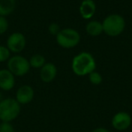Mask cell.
I'll use <instances>...</instances> for the list:
<instances>
[{"label": "cell", "mask_w": 132, "mask_h": 132, "mask_svg": "<svg viewBox=\"0 0 132 132\" xmlns=\"http://www.w3.org/2000/svg\"><path fill=\"white\" fill-rule=\"evenodd\" d=\"M96 61L92 53L81 52L73 57L72 61V70L77 76H86L96 71Z\"/></svg>", "instance_id": "cell-1"}, {"label": "cell", "mask_w": 132, "mask_h": 132, "mask_svg": "<svg viewBox=\"0 0 132 132\" xmlns=\"http://www.w3.org/2000/svg\"><path fill=\"white\" fill-rule=\"evenodd\" d=\"M101 24H102L103 33L110 37L120 35L126 27V21L124 17L119 14H110L107 15Z\"/></svg>", "instance_id": "cell-2"}, {"label": "cell", "mask_w": 132, "mask_h": 132, "mask_svg": "<svg viewBox=\"0 0 132 132\" xmlns=\"http://www.w3.org/2000/svg\"><path fill=\"white\" fill-rule=\"evenodd\" d=\"M21 105L13 98L3 99L0 102V119L4 122H11L19 116Z\"/></svg>", "instance_id": "cell-3"}, {"label": "cell", "mask_w": 132, "mask_h": 132, "mask_svg": "<svg viewBox=\"0 0 132 132\" xmlns=\"http://www.w3.org/2000/svg\"><path fill=\"white\" fill-rule=\"evenodd\" d=\"M81 41V35L79 32L72 28L61 29L56 35V42L59 46L64 49H71L79 44Z\"/></svg>", "instance_id": "cell-4"}, {"label": "cell", "mask_w": 132, "mask_h": 132, "mask_svg": "<svg viewBox=\"0 0 132 132\" xmlns=\"http://www.w3.org/2000/svg\"><path fill=\"white\" fill-rule=\"evenodd\" d=\"M15 77H22L29 72L31 66L29 61L22 55L15 54L7 61V68Z\"/></svg>", "instance_id": "cell-5"}, {"label": "cell", "mask_w": 132, "mask_h": 132, "mask_svg": "<svg viewBox=\"0 0 132 132\" xmlns=\"http://www.w3.org/2000/svg\"><path fill=\"white\" fill-rule=\"evenodd\" d=\"M6 47L9 49L11 53L18 54L24 51L26 46V39L24 34L20 32H15L8 36L6 40Z\"/></svg>", "instance_id": "cell-6"}, {"label": "cell", "mask_w": 132, "mask_h": 132, "mask_svg": "<svg viewBox=\"0 0 132 132\" xmlns=\"http://www.w3.org/2000/svg\"><path fill=\"white\" fill-rule=\"evenodd\" d=\"M131 121L132 119L129 114L125 111H119L113 116L111 119V124L115 129L122 131L129 128V126L131 125Z\"/></svg>", "instance_id": "cell-7"}, {"label": "cell", "mask_w": 132, "mask_h": 132, "mask_svg": "<svg viewBox=\"0 0 132 132\" xmlns=\"http://www.w3.org/2000/svg\"><path fill=\"white\" fill-rule=\"evenodd\" d=\"M35 97V90L30 85H22L15 93V100L19 104H28Z\"/></svg>", "instance_id": "cell-8"}, {"label": "cell", "mask_w": 132, "mask_h": 132, "mask_svg": "<svg viewBox=\"0 0 132 132\" xmlns=\"http://www.w3.org/2000/svg\"><path fill=\"white\" fill-rule=\"evenodd\" d=\"M15 76L8 69L0 70V90L8 92L15 87Z\"/></svg>", "instance_id": "cell-9"}, {"label": "cell", "mask_w": 132, "mask_h": 132, "mask_svg": "<svg viewBox=\"0 0 132 132\" xmlns=\"http://www.w3.org/2000/svg\"><path fill=\"white\" fill-rule=\"evenodd\" d=\"M97 6L93 0H82L79 7L81 16L84 20H90L95 15Z\"/></svg>", "instance_id": "cell-10"}, {"label": "cell", "mask_w": 132, "mask_h": 132, "mask_svg": "<svg viewBox=\"0 0 132 132\" xmlns=\"http://www.w3.org/2000/svg\"><path fill=\"white\" fill-rule=\"evenodd\" d=\"M57 67L53 62H45L40 69V78L44 82H52L56 78Z\"/></svg>", "instance_id": "cell-11"}, {"label": "cell", "mask_w": 132, "mask_h": 132, "mask_svg": "<svg viewBox=\"0 0 132 132\" xmlns=\"http://www.w3.org/2000/svg\"><path fill=\"white\" fill-rule=\"evenodd\" d=\"M16 7V0H0V16H8Z\"/></svg>", "instance_id": "cell-12"}, {"label": "cell", "mask_w": 132, "mask_h": 132, "mask_svg": "<svg viewBox=\"0 0 132 132\" xmlns=\"http://www.w3.org/2000/svg\"><path fill=\"white\" fill-rule=\"evenodd\" d=\"M85 30H86V33L90 36H99L103 33L102 24H101V22H99V21L96 20L90 21V22L87 23L86 26H85Z\"/></svg>", "instance_id": "cell-13"}, {"label": "cell", "mask_w": 132, "mask_h": 132, "mask_svg": "<svg viewBox=\"0 0 132 132\" xmlns=\"http://www.w3.org/2000/svg\"><path fill=\"white\" fill-rule=\"evenodd\" d=\"M28 61H29L30 66L35 69H41L46 62L44 55L39 54V53H35V54L32 55Z\"/></svg>", "instance_id": "cell-14"}, {"label": "cell", "mask_w": 132, "mask_h": 132, "mask_svg": "<svg viewBox=\"0 0 132 132\" xmlns=\"http://www.w3.org/2000/svg\"><path fill=\"white\" fill-rule=\"evenodd\" d=\"M89 80H90V83L93 85H100L103 81L102 75H101L100 72H98L97 71H94V72H90L89 74Z\"/></svg>", "instance_id": "cell-15"}, {"label": "cell", "mask_w": 132, "mask_h": 132, "mask_svg": "<svg viewBox=\"0 0 132 132\" xmlns=\"http://www.w3.org/2000/svg\"><path fill=\"white\" fill-rule=\"evenodd\" d=\"M11 57V52L6 45H0V62H7Z\"/></svg>", "instance_id": "cell-16"}, {"label": "cell", "mask_w": 132, "mask_h": 132, "mask_svg": "<svg viewBox=\"0 0 132 132\" xmlns=\"http://www.w3.org/2000/svg\"><path fill=\"white\" fill-rule=\"evenodd\" d=\"M9 27V23L6 16H0V35H4L7 32Z\"/></svg>", "instance_id": "cell-17"}, {"label": "cell", "mask_w": 132, "mask_h": 132, "mask_svg": "<svg viewBox=\"0 0 132 132\" xmlns=\"http://www.w3.org/2000/svg\"><path fill=\"white\" fill-rule=\"evenodd\" d=\"M0 132H15V128L10 122L2 121L0 124Z\"/></svg>", "instance_id": "cell-18"}, {"label": "cell", "mask_w": 132, "mask_h": 132, "mask_svg": "<svg viewBox=\"0 0 132 132\" xmlns=\"http://www.w3.org/2000/svg\"><path fill=\"white\" fill-rule=\"evenodd\" d=\"M48 31H49V33L51 34L52 35H55V36H56L59 34V32L61 31V27L56 23H52V24H50V26H48Z\"/></svg>", "instance_id": "cell-19"}, {"label": "cell", "mask_w": 132, "mask_h": 132, "mask_svg": "<svg viewBox=\"0 0 132 132\" xmlns=\"http://www.w3.org/2000/svg\"><path fill=\"white\" fill-rule=\"evenodd\" d=\"M92 132H110V131H109L107 128H97Z\"/></svg>", "instance_id": "cell-20"}, {"label": "cell", "mask_w": 132, "mask_h": 132, "mask_svg": "<svg viewBox=\"0 0 132 132\" xmlns=\"http://www.w3.org/2000/svg\"><path fill=\"white\" fill-rule=\"evenodd\" d=\"M2 100H3L2 94H1V92H0V102H1V101H2Z\"/></svg>", "instance_id": "cell-21"}]
</instances>
